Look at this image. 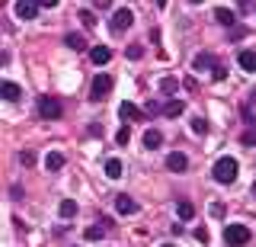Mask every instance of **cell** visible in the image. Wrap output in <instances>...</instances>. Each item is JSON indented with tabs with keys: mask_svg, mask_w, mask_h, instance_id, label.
<instances>
[{
	"mask_svg": "<svg viewBox=\"0 0 256 247\" xmlns=\"http://www.w3.org/2000/svg\"><path fill=\"white\" fill-rule=\"evenodd\" d=\"M182 113H186V103H182V100H166L164 103V116L166 119H176V116H182Z\"/></svg>",
	"mask_w": 256,
	"mask_h": 247,
	"instance_id": "13",
	"label": "cell"
},
{
	"mask_svg": "<svg viewBox=\"0 0 256 247\" xmlns=\"http://www.w3.org/2000/svg\"><path fill=\"white\" fill-rule=\"evenodd\" d=\"M116 209L122 212V215H134V212H138V202H134L132 196H118L116 199Z\"/></svg>",
	"mask_w": 256,
	"mask_h": 247,
	"instance_id": "16",
	"label": "cell"
},
{
	"mask_svg": "<svg viewBox=\"0 0 256 247\" xmlns=\"http://www.w3.org/2000/svg\"><path fill=\"white\" fill-rule=\"evenodd\" d=\"M20 161L26 164V167H32V164H36V154H32V151H22V154H20Z\"/></svg>",
	"mask_w": 256,
	"mask_h": 247,
	"instance_id": "32",
	"label": "cell"
},
{
	"mask_svg": "<svg viewBox=\"0 0 256 247\" xmlns=\"http://www.w3.org/2000/svg\"><path fill=\"white\" fill-rule=\"evenodd\" d=\"M128 138H132V132H128V125H125V129H118V135H116V141H118V145H128Z\"/></svg>",
	"mask_w": 256,
	"mask_h": 247,
	"instance_id": "30",
	"label": "cell"
},
{
	"mask_svg": "<svg viewBox=\"0 0 256 247\" xmlns=\"http://www.w3.org/2000/svg\"><path fill=\"white\" fill-rule=\"evenodd\" d=\"M77 17H80V23H84V26H86V29H93V26H96V17H93V13H90V10H80V13H77Z\"/></svg>",
	"mask_w": 256,
	"mask_h": 247,
	"instance_id": "27",
	"label": "cell"
},
{
	"mask_svg": "<svg viewBox=\"0 0 256 247\" xmlns=\"http://www.w3.org/2000/svg\"><path fill=\"white\" fill-rule=\"evenodd\" d=\"M250 228H246V225H228V228H224V244H228V247H246V244H250Z\"/></svg>",
	"mask_w": 256,
	"mask_h": 247,
	"instance_id": "2",
	"label": "cell"
},
{
	"mask_svg": "<svg viewBox=\"0 0 256 247\" xmlns=\"http://www.w3.org/2000/svg\"><path fill=\"white\" fill-rule=\"evenodd\" d=\"M96 7H100V10H109V7H112V0H96Z\"/></svg>",
	"mask_w": 256,
	"mask_h": 247,
	"instance_id": "34",
	"label": "cell"
},
{
	"mask_svg": "<svg viewBox=\"0 0 256 247\" xmlns=\"http://www.w3.org/2000/svg\"><path fill=\"white\" fill-rule=\"evenodd\" d=\"M45 167H48V170H61V167H64V154H61V151H52V154H48L45 157Z\"/></svg>",
	"mask_w": 256,
	"mask_h": 247,
	"instance_id": "20",
	"label": "cell"
},
{
	"mask_svg": "<svg viewBox=\"0 0 256 247\" xmlns=\"http://www.w3.org/2000/svg\"><path fill=\"white\" fill-rule=\"evenodd\" d=\"M132 23H134V13L128 10V7H118L109 20V29L112 33H125V29H132Z\"/></svg>",
	"mask_w": 256,
	"mask_h": 247,
	"instance_id": "5",
	"label": "cell"
},
{
	"mask_svg": "<svg viewBox=\"0 0 256 247\" xmlns=\"http://www.w3.org/2000/svg\"><path fill=\"white\" fill-rule=\"evenodd\" d=\"M38 116L42 119H61L64 116V103L54 97H38Z\"/></svg>",
	"mask_w": 256,
	"mask_h": 247,
	"instance_id": "4",
	"label": "cell"
},
{
	"mask_svg": "<svg viewBox=\"0 0 256 247\" xmlns=\"http://www.w3.org/2000/svg\"><path fill=\"white\" fill-rule=\"evenodd\" d=\"M237 173H240V164L234 157H218L214 167H212V177H214V183H221V186H230V183L237 180Z\"/></svg>",
	"mask_w": 256,
	"mask_h": 247,
	"instance_id": "1",
	"label": "cell"
},
{
	"mask_svg": "<svg viewBox=\"0 0 256 247\" xmlns=\"http://www.w3.org/2000/svg\"><path fill=\"white\" fill-rule=\"evenodd\" d=\"M237 65L244 68V71H250V74H253V71H256V52H253V49L237 52Z\"/></svg>",
	"mask_w": 256,
	"mask_h": 247,
	"instance_id": "10",
	"label": "cell"
},
{
	"mask_svg": "<svg viewBox=\"0 0 256 247\" xmlns=\"http://www.w3.org/2000/svg\"><path fill=\"white\" fill-rule=\"evenodd\" d=\"M38 13V4H32V0H16V17L20 20H36Z\"/></svg>",
	"mask_w": 256,
	"mask_h": 247,
	"instance_id": "8",
	"label": "cell"
},
{
	"mask_svg": "<svg viewBox=\"0 0 256 247\" xmlns=\"http://www.w3.org/2000/svg\"><path fill=\"white\" fill-rule=\"evenodd\" d=\"M58 212H61V218H74V215H77V202H74V199H64Z\"/></svg>",
	"mask_w": 256,
	"mask_h": 247,
	"instance_id": "22",
	"label": "cell"
},
{
	"mask_svg": "<svg viewBox=\"0 0 256 247\" xmlns=\"http://www.w3.org/2000/svg\"><path fill=\"white\" fill-rule=\"evenodd\" d=\"M244 36H250V29H246V26H230L228 29V42H237V39H244Z\"/></svg>",
	"mask_w": 256,
	"mask_h": 247,
	"instance_id": "24",
	"label": "cell"
},
{
	"mask_svg": "<svg viewBox=\"0 0 256 247\" xmlns=\"http://www.w3.org/2000/svg\"><path fill=\"white\" fill-rule=\"evenodd\" d=\"M166 170H173V173H186V170H189V157L182 154V151H173V154H166Z\"/></svg>",
	"mask_w": 256,
	"mask_h": 247,
	"instance_id": "6",
	"label": "cell"
},
{
	"mask_svg": "<svg viewBox=\"0 0 256 247\" xmlns=\"http://www.w3.org/2000/svg\"><path fill=\"white\" fill-rule=\"evenodd\" d=\"M122 170H125V167H122L118 157H109V161H106V177L109 180H118V177H122Z\"/></svg>",
	"mask_w": 256,
	"mask_h": 247,
	"instance_id": "19",
	"label": "cell"
},
{
	"mask_svg": "<svg viewBox=\"0 0 256 247\" xmlns=\"http://www.w3.org/2000/svg\"><path fill=\"white\" fill-rule=\"evenodd\" d=\"M38 7H45V10H52V7H58V0H38Z\"/></svg>",
	"mask_w": 256,
	"mask_h": 247,
	"instance_id": "33",
	"label": "cell"
},
{
	"mask_svg": "<svg viewBox=\"0 0 256 247\" xmlns=\"http://www.w3.org/2000/svg\"><path fill=\"white\" fill-rule=\"evenodd\" d=\"M228 77V71H224L221 65H214V71H212V81H224Z\"/></svg>",
	"mask_w": 256,
	"mask_h": 247,
	"instance_id": "31",
	"label": "cell"
},
{
	"mask_svg": "<svg viewBox=\"0 0 256 247\" xmlns=\"http://www.w3.org/2000/svg\"><path fill=\"white\" fill-rule=\"evenodd\" d=\"M192 132H196V135H205L208 132V119H202V116L192 119Z\"/></svg>",
	"mask_w": 256,
	"mask_h": 247,
	"instance_id": "26",
	"label": "cell"
},
{
	"mask_svg": "<svg viewBox=\"0 0 256 247\" xmlns=\"http://www.w3.org/2000/svg\"><path fill=\"white\" fill-rule=\"evenodd\" d=\"M180 81H176V77H164V81H160V90H164V93H170V97H173V93L176 90H180Z\"/></svg>",
	"mask_w": 256,
	"mask_h": 247,
	"instance_id": "23",
	"label": "cell"
},
{
	"mask_svg": "<svg viewBox=\"0 0 256 247\" xmlns=\"http://www.w3.org/2000/svg\"><path fill=\"white\" fill-rule=\"evenodd\" d=\"M189 4H202V0H189Z\"/></svg>",
	"mask_w": 256,
	"mask_h": 247,
	"instance_id": "37",
	"label": "cell"
},
{
	"mask_svg": "<svg viewBox=\"0 0 256 247\" xmlns=\"http://www.w3.org/2000/svg\"><path fill=\"white\" fill-rule=\"evenodd\" d=\"M160 247H173V244H160Z\"/></svg>",
	"mask_w": 256,
	"mask_h": 247,
	"instance_id": "38",
	"label": "cell"
},
{
	"mask_svg": "<svg viewBox=\"0 0 256 247\" xmlns=\"http://www.w3.org/2000/svg\"><path fill=\"white\" fill-rule=\"evenodd\" d=\"M64 45H68V49H74V52H86V49H90V45H86V39L80 36V33H68V36H64Z\"/></svg>",
	"mask_w": 256,
	"mask_h": 247,
	"instance_id": "12",
	"label": "cell"
},
{
	"mask_svg": "<svg viewBox=\"0 0 256 247\" xmlns=\"http://www.w3.org/2000/svg\"><path fill=\"white\" fill-rule=\"evenodd\" d=\"M84 237H86V241H102V237H106V228H102V225H90L84 231Z\"/></svg>",
	"mask_w": 256,
	"mask_h": 247,
	"instance_id": "21",
	"label": "cell"
},
{
	"mask_svg": "<svg viewBox=\"0 0 256 247\" xmlns=\"http://www.w3.org/2000/svg\"><path fill=\"white\" fill-rule=\"evenodd\" d=\"M118 116L125 119V122H138V119H144V109H138L134 106V103H122V106H118Z\"/></svg>",
	"mask_w": 256,
	"mask_h": 247,
	"instance_id": "7",
	"label": "cell"
},
{
	"mask_svg": "<svg viewBox=\"0 0 256 247\" xmlns=\"http://www.w3.org/2000/svg\"><path fill=\"white\" fill-rule=\"evenodd\" d=\"M166 4H170V0H157V7H166Z\"/></svg>",
	"mask_w": 256,
	"mask_h": 247,
	"instance_id": "35",
	"label": "cell"
},
{
	"mask_svg": "<svg viewBox=\"0 0 256 247\" xmlns=\"http://www.w3.org/2000/svg\"><path fill=\"white\" fill-rule=\"evenodd\" d=\"M218 61H214L212 52H198L196 58H192V71H205V68H214Z\"/></svg>",
	"mask_w": 256,
	"mask_h": 247,
	"instance_id": "11",
	"label": "cell"
},
{
	"mask_svg": "<svg viewBox=\"0 0 256 247\" xmlns=\"http://www.w3.org/2000/svg\"><path fill=\"white\" fill-rule=\"evenodd\" d=\"M0 90H4V100H10V103H16V100L22 97V87L13 84V81H4V84H0Z\"/></svg>",
	"mask_w": 256,
	"mask_h": 247,
	"instance_id": "14",
	"label": "cell"
},
{
	"mask_svg": "<svg viewBox=\"0 0 256 247\" xmlns=\"http://www.w3.org/2000/svg\"><path fill=\"white\" fill-rule=\"evenodd\" d=\"M176 215H180L182 221H192V218H196V205H192L189 199H182V202L176 205Z\"/></svg>",
	"mask_w": 256,
	"mask_h": 247,
	"instance_id": "18",
	"label": "cell"
},
{
	"mask_svg": "<svg viewBox=\"0 0 256 247\" xmlns=\"http://www.w3.org/2000/svg\"><path fill=\"white\" fill-rule=\"evenodd\" d=\"M208 237H212V234H208V228L202 225V228H196V241L198 244H208Z\"/></svg>",
	"mask_w": 256,
	"mask_h": 247,
	"instance_id": "29",
	"label": "cell"
},
{
	"mask_svg": "<svg viewBox=\"0 0 256 247\" xmlns=\"http://www.w3.org/2000/svg\"><path fill=\"white\" fill-rule=\"evenodd\" d=\"M112 87H116V81H112L109 74H96V77H93V84H90V100H93V103L106 100L109 93H112Z\"/></svg>",
	"mask_w": 256,
	"mask_h": 247,
	"instance_id": "3",
	"label": "cell"
},
{
	"mask_svg": "<svg viewBox=\"0 0 256 247\" xmlns=\"http://www.w3.org/2000/svg\"><path fill=\"white\" fill-rule=\"evenodd\" d=\"M160 145H164V135H160L157 129H148V132H144V148H148V151H157Z\"/></svg>",
	"mask_w": 256,
	"mask_h": 247,
	"instance_id": "15",
	"label": "cell"
},
{
	"mask_svg": "<svg viewBox=\"0 0 256 247\" xmlns=\"http://www.w3.org/2000/svg\"><path fill=\"white\" fill-rule=\"evenodd\" d=\"M128 58H132V61H138V58H144V45L141 42H134V45H128Z\"/></svg>",
	"mask_w": 256,
	"mask_h": 247,
	"instance_id": "25",
	"label": "cell"
},
{
	"mask_svg": "<svg viewBox=\"0 0 256 247\" xmlns=\"http://www.w3.org/2000/svg\"><path fill=\"white\" fill-rule=\"evenodd\" d=\"M90 58L96 61V65H106V61L112 58V49L109 45H96V49H90Z\"/></svg>",
	"mask_w": 256,
	"mask_h": 247,
	"instance_id": "17",
	"label": "cell"
},
{
	"mask_svg": "<svg viewBox=\"0 0 256 247\" xmlns=\"http://www.w3.org/2000/svg\"><path fill=\"white\" fill-rule=\"evenodd\" d=\"M240 141H244L246 148H253L256 145V125H253V132H244V138H240Z\"/></svg>",
	"mask_w": 256,
	"mask_h": 247,
	"instance_id": "28",
	"label": "cell"
},
{
	"mask_svg": "<svg viewBox=\"0 0 256 247\" xmlns=\"http://www.w3.org/2000/svg\"><path fill=\"white\" fill-rule=\"evenodd\" d=\"M214 23H221V26H237V13L228 10V7H214Z\"/></svg>",
	"mask_w": 256,
	"mask_h": 247,
	"instance_id": "9",
	"label": "cell"
},
{
	"mask_svg": "<svg viewBox=\"0 0 256 247\" xmlns=\"http://www.w3.org/2000/svg\"><path fill=\"white\" fill-rule=\"evenodd\" d=\"M250 196H256V183H253V189H250Z\"/></svg>",
	"mask_w": 256,
	"mask_h": 247,
	"instance_id": "36",
	"label": "cell"
}]
</instances>
